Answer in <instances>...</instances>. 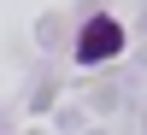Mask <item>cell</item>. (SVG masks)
I'll use <instances>...</instances> for the list:
<instances>
[{"label": "cell", "mask_w": 147, "mask_h": 135, "mask_svg": "<svg viewBox=\"0 0 147 135\" xmlns=\"http://www.w3.org/2000/svg\"><path fill=\"white\" fill-rule=\"evenodd\" d=\"M112 53H124V24L100 12V18H88L82 35H77V65H106Z\"/></svg>", "instance_id": "obj_1"}]
</instances>
